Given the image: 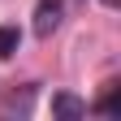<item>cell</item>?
<instances>
[{"instance_id":"cell-1","label":"cell","mask_w":121,"mask_h":121,"mask_svg":"<svg viewBox=\"0 0 121 121\" xmlns=\"http://www.w3.org/2000/svg\"><path fill=\"white\" fill-rule=\"evenodd\" d=\"M65 17V0H35V35L48 39Z\"/></svg>"},{"instance_id":"cell-2","label":"cell","mask_w":121,"mask_h":121,"mask_svg":"<svg viewBox=\"0 0 121 121\" xmlns=\"http://www.w3.org/2000/svg\"><path fill=\"white\" fill-rule=\"evenodd\" d=\"M52 117H60V121H78V117H86V99L69 95V91H56V95H52Z\"/></svg>"},{"instance_id":"cell-3","label":"cell","mask_w":121,"mask_h":121,"mask_svg":"<svg viewBox=\"0 0 121 121\" xmlns=\"http://www.w3.org/2000/svg\"><path fill=\"white\" fill-rule=\"evenodd\" d=\"M30 99H35V91H22V95H4V99H0V117H13V112H17V117H26L30 112Z\"/></svg>"},{"instance_id":"cell-4","label":"cell","mask_w":121,"mask_h":121,"mask_svg":"<svg viewBox=\"0 0 121 121\" xmlns=\"http://www.w3.org/2000/svg\"><path fill=\"white\" fill-rule=\"evenodd\" d=\"M17 43H22V30L17 26H0V60H9L13 52H17Z\"/></svg>"},{"instance_id":"cell-5","label":"cell","mask_w":121,"mask_h":121,"mask_svg":"<svg viewBox=\"0 0 121 121\" xmlns=\"http://www.w3.org/2000/svg\"><path fill=\"white\" fill-rule=\"evenodd\" d=\"M95 112H99V117H117V112H121V104H117V86H112L108 95H104V99L95 104Z\"/></svg>"},{"instance_id":"cell-6","label":"cell","mask_w":121,"mask_h":121,"mask_svg":"<svg viewBox=\"0 0 121 121\" xmlns=\"http://www.w3.org/2000/svg\"><path fill=\"white\" fill-rule=\"evenodd\" d=\"M104 4H108V9H117V0H104Z\"/></svg>"}]
</instances>
